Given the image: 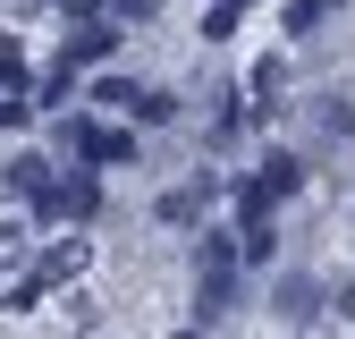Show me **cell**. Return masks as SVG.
I'll list each match as a JSON object with an SVG mask.
<instances>
[{"mask_svg": "<svg viewBox=\"0 0 355 339\" xmlns=\"http://www.w3.org/2000/svg\"><path fill=\"white\" fill-rule=\"evenodd\" d=\"M296 187H304V161H296V153H271L254 179H237V221H262V212L288 204Z\"/></svg>", "mask_w": 355, "mask_h": 339, "instance_id": "obj_1", "label": "cell"}, {"mask_svg": "<svg viewBox=\"0 0 355 339\" xmlns=\"http://www.w3.org/2000/svg\"><path fill=\"white\" fill-rule=\"evenodd\" d=\"M60 136H68V153H76L85 170H110V161H136V136H127V127H102V119H68Z\"/></svg>", "mask_w": 355, "mask_h": 339, "instance_id": "obj_2", "label": "cell"}, {"mask_svg": "<svg viewBox=\"0 0 355 339\" xmlns=\"http://www.w3.org/2000/svg\"><path fill=\"white\" fill-rule=\"evenodd\" d=\"M42 221H94V212H102V179H94V170H68V179H51V187H42Z\"/></svg>", "mask_w": 355, "mask_h": 339, "instance_id": "obj_3", "label": "cell"}, {"mask_svg": "<svg viewBox=\"0 0 355 339\" xmlns=\"http://www.w3.org/2000/svg\"><path fill=\"white\" fill-rule=\"evenodd\" d=\"M76 272H85V246H76V238H68V246H51V254H42V263L9 288V314H34V306H42V288H51V280H76Z\"/></svg>", "mask_w": 355, "mask_h": 339, "instance_id": "obj_4", "label": "cell"}, {"mask_svg": "<svg viewBox=\"0 0 355 339\" xmlns=\"http://www.w3.org/2000/svg\"><path fill=\"white\" fill-rule=\"evenodd\" d=\"M211 187H220V179H187V187H169L153 212H161L169 229H195V221H203V204H211Z\"/></svg>", "mask_w": 355, "mask_h": 339, "instance_id": "obj_5", "label": "cell"}, {"mask_svg": "<svg viewBox=\"0 0 355 339\" xmlns=\"http://www.w3.org/2000/svg\"><path fill=\"white\" fill-rule=\"evenodd\" d=\"M220 314H237V272H203L195 288V331H211Z\"/></svg>", "mask_w": 355, "mask_h": 339, "instance_id": "obj_6", "label": "cell"}, {"mask_svg": "<svg viewBox=\"0 0 355 339\" xmlns=\"http://www.w3.org/2000/svg\"><path fill=\"white\" fill-rule=\"evenodd\" d=\"M0 179H9V195H17V204H42V187H51V161H42V153H17Z\"/></svg>", "mask_w": 355, "mask_h": 339, "instance_id": "obj_7", "label": "cell"}, {"mask_svg": "<svg viewBox=\"0 0 355 339\" xmlns=\"http://www.w3.org/2000/svg\"><path fill=\"white\" fill-rule=\"evenodd\" d=\"M110 51H119V26H102V17L68 26V60H110Z\"/></svg>", "mask_w": 355, "mask_h": 339, "instance_id": "obj_8", "label": "cell"}, {"mask_svg": "<svg viewBox=\"0 0 355 339\" xmlns=\"http://www.w3.org/2000/svg\"><path fill=\"white\" fill-rule=\"evenodd\" d=\"M271 306H279L288 322H313V306H322V280H304V272H288V280H279V297H271Z\"/></svg>", "mask_w": 355, "mask_h": 339, "instance_id": "obj_9", "label": "cell"}, {"mask_svg": "<svg viewBox=\"0 0 355 339\" xmlns=\"http://www.w3.org/2000/svg\"><path fill=\"white\" fill-rule=\"evenodd\" d=\"M271 254H279V229L271 221H245L237 229V263H271Z\"/></svg>", "mask_w": 355, "mask_h": 339, "instance_id": "obj_10", "label": "cell"}, {"mask_svg": "<svg viewBox=\"0 0 355 339\" xmlns=\"http://www.w3.org/2000/svg\"><path fill=\"white\" fill-rule=\"evenodd\" d=\"M0 85H9V94H26V51H17L9 26H0Z\"/></svg>", "mask_w": 355, "mask_h": 339, "instance_id": "obj_11", "label": "cell"}, {"mask_svg": "<svg viewBox=\"0 0 355 339\" xmlns=\"http://www.w3.org/2000/svg\"><path fill=\"white\" fill-rule=\"evenodd\" d=\"M136 94H144V85H127V76H102V85H94L102 110H136Z\"/></svg>", "mask_w": 355, "mask_h": 339, "instance_id": "obj_12", "label": "cell"}, {"mask_svg": "<svg viewBox=\"0 0 355 339\" xmlns=\"http://www.w3.org/2000/svg\"><path fill=\"white\" fill-rule=\"evenodd\" d=\"M195 254H203V272H237V238H203Z\"/></svg>", "mask_w": 355, "mask_h": 339, "instance_id": "obj_13", "label": "cell"}, {"mask_svg": "<svg viewBox=\"0 0 355 339\" xmlns=\"http://www.w3.org/2000/svg\"><path fill=\"white\" fill-rule=\"evenodd\" d=\"M0 127H9V136H17V127H34V102H26V94H0Z\"/></svg>", "mask_w": 355, "mask_h": 339, "instance_id": "obj_14", "label": "cell"}, {"mask_svg": "<svg viewBox=\"0 0 355 339\" xmlns=\"http://www.w3.org/2000/svg\"><path fill=\"white\" fill-rule=\"evenodd\" d=\"M271 94H279V60H262L254 68V110H271Z\"/></svg>", "mask_w": 355, "mask_h": 339, "instance_id": "obj_15", "label": "cell"}, {"mask_svg": "<svg viewBox=\"0 0 355 339\" xmlns=\"http://www.w3.org/2000/svg\"><path fill=\"white\" fill-rule=\"evenodd\" d=\"M237 17H245L237 0H211V17H203V34H237Z\"/></svg>", "mask_w": 355, "mask_h": 339, "instance_id": "obj_16", "label": "cell"}, {"mask_svg": "<svg viewBox=\"0 0 355 339\" xmlns=\"http://www.w3.org/2000/svg\"><path fill=\"white\" fill-rule=\"evenodd\" d=\"M169 110H178V102H169V94H153V85H144V94H136V119H153V127H161Z\"/></svg>", "mask_w": 355, "mask_h": 339, "instance_id": "obj_17", "label": "cell"}, {"mask_svg": "<svg viewBox=\"0 0 355 339\" xmlns=\"http://www.w3.org/2000/svg\"><path fill=\"white\" fill-rule=\"evenodd\" d=\"M60 9H68V17L85 26V17H102V0H60Z\"/></svg>", "mask_w": 355, "mask_h": 339, "instance_id": "obj_18", "label": "cell"}, {"mask_svg": "<svg viewBox=\"0 0 355 339\" xmlns=\"http://www.w3.org/2000/svg\"><path fill=\"white\" fill-rule=\"evenodd\" d=\"M338 314H355V280H347V288H338Z\"/></svg>", "mask_w": 355, "mask_h": 339, "instance_id": "obj_19", "label": "cell"}, {"mask_svg": "<svg viewBox=\"0 0 355 339\" xmlns=\"http://www.w3.org/2000/svg\"><path fill=\"white\" fill-rule=\"evenodd\" d=\"M119 9H127V17H144V9H153V0H119Z\"/></svg>", "mask_w": 355, "mask_h": 339, "instance_id": "obj_20", "label": "cell"}, {"mask_svg": "<svg viewBox=\"0 0 355 339\" xmlns=\"http://www.w3.org/2000/svg\"><path fill=\"white\" fill-rule=\"evenodd\" d=\"M178 339H211V331H178Z\"/></svg>", "mask_w": 355, "mask_h": 339, "instance_id": "obj_21", "label": "cell"}]
</instances>
